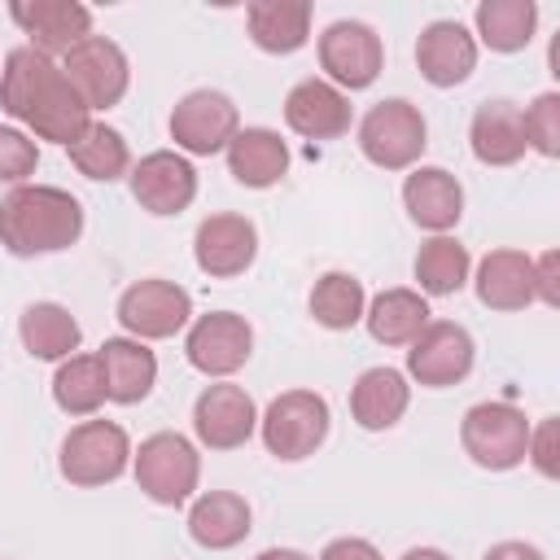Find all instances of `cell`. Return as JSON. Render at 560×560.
Returning a JSON list of instances; mask_svg holds the SVG:
<instances>
[{"label":"cell","instance_id":"cell-17","mask_svg":"<svg viewBox=\"0 0 560 560\" xmlns=\"http://www.w3.org/2000/svg\"><path fill=\"white\" fill-rule=\"evenodd\" d=\"M9 18L26 35V48L52 61L92 35V9L79 0H13Z\"/></svg>","mask_w":560,"mask_h":560},{"label":"cell","instance_id":"cell-10","mask_svg":"<svg viewBox=\"0 0 560 560\" xmlns=\"http://www.w3.org/2000/svg\"><path fill=\"white\" fill-rule=\"evenodd\" d=\"M118 324L127 337L136 341H166L175 332H184L192 324V293L175 280H162V276H144L136 284H127L118 293V306H114Z\"/></svg>","mask_w":560,"mask_h":560},{"label":"cell","instance_id":"cell-41","mask_svg":"<svg viewBox=\"0 0 560 560\" xmlns=\"http://www.w3.org/2000/svg\"><path fill=\"white\" fill-rule=\"evenodd\" d=\"M254 560H311V556L298 551V547H267V551H258Z\"/></svg>","mask_w":560,"mask_h":560},{"label":"cell","instance_id":"cell-25","mask_svg":"<svg viewBox=\"0 0 560 560\" xmlns=\"http://www.w3.org/2000/svg\"><path fill=\"white\" fill-rule=\"evenodd\" d=\"M228 158V175L241 188H276L289 175V144L276 127H241L232 136V144L223 149Z\"/></svg>","mask_w":560,"mask_h":560},{"label":"cell","instance_id":"cell-8","mask_svg":"<svg viewBox=\"0 0 560 560\" xmlns=\"http://www.w3.org/2000/svg\"><path fill=\"white\" fill-rule=\"evenodd\" d=\"M315 52H319V70L332 88H341L346 96L350 92H363L381 79L385 70V44L376 35V26L359 22V18H337L319 31L315 39Z\"/></svg>","mask_w":560,"mask_h":560},{"label":"cell","instance_id":"cell-1","mask_svg":"<svg viewBox=\"0 0 560 560\" xmlns=\"http://www.w3.org/2000/svg\"><path fill=\"white\" fill-rule=\"evenodd\" d=\"M0 109L31 136V140H48V144H74L88 122L92 109L83 105V96L74 92V83L66 79L61 61L18 44L4 52L0 66Z\"/></svg>","mask_w":560,"mask_h":560},{"label":"cell","instance_id":"cell-12","mask_svg":"<svg viewBox=\"0 0 560 560\" xmlns=\"http://www.w3.org/2000/svg\"><path fill=\"white\" fill-rule=\"evenodd\" d=\"M477 363V341L464 324L455 319H429L420 328V337L407 346V381L424 385V389H451L459 381H468Z\"/></svg>","mask_w":560,"mask_h":560},{"label":"cell","instance_id":"cell-16","mask_svg":"<svg viewBox=\"0 0 560 560\" xmlns=\"http://www.w3.org/2000/svg\"><path fill=\"white\" fill-rule=\"evenodd\" d=\"M127 184L136 206L158 219H175L197 201V166L175 149H153L140 162H131Z\"/></svg>","mask_w":560,"mask_h":560},{"label":"cell","instance_id":"cell-35","mask_svg":"<svg viewBox=\"0 0 560 560\" xmlns=\"http://www.w3.org/2000/svg\"><path fill=\"white\" fill-rule=\"evenodd\" d=\"M521 127H525V144L538 158H560V92H538L525 109H521Z\"/></svg>","mask_w":560,"mask_h":560},{"label":"cell","instance_id":"cell-27","mask_svg":"<svg viewBox=\"0 0 560 560\" xmlns=\"http://www.w3.org/2000/svg\"><path fill=\"white\" fill-rule=\"evenodd\" d=\"M311 22H315L311 0H249L245 4V31H249L254 48L271 52V57H289V52L306 48Z\"/></svg>","mask_w":560,"mask_h":560},{"label":"cell","instance_id":"cell-5","mask_svg":"<svg viewBox=\"0 0 560 560\" xmlns=\"http://www.w3.org/2000/svg\"><path fill=\"white\" fill-rule=\"evenodd\" d=\"M131 468V438L118 420L88 416L57 446V472L79 490H101Z\"/></svg>","mask_w":560,"mask_h":560},{"label":"cell","instance_id":"cell-6","mask_svg":"<svg viewBox=\"0 0 560 560\" xmlns=\"http://www.w3.org/2000/svg\"><path fill=\"white\" fill-rule=\"evenodd\" d=\"M429 149V122L407 96H385L359 118V153L381 171H411Z\"/></svg>","mask_w":560,"mask_h":560},{"label":"cell","instance_id":"cell-15","mask_svg":"<svg viewBox=\"0 0 560 560\" xmlns=\"http://www.w3.org/2000/svg\"><path fill=\"white\" fill-rule=\"evenodd\" d=\"M258 258V228L249 214H232V210H219V214H206L192 232V262L201 276L210 280H236L254 267Z\"/></svg>","mask_w":560,"mask_h":560},{"label":"cell","instance_id":"cell-37","mask_svg":"<svg viewBox=\"0 0 560 560\" xmlns=\"http://www.w3.org/2000/svg\"><path fill=\"white\" fill-rule=\"evenodd\" d=\"M525 464L556 481L560 477V420L556 416H542L538 424H529V442H525Z\"/></svg>","mask_w":560,"mask_h":560},{"label":"cell","instance_id":"cell-20","mask_svg":"<svg viewBox=\"0 0 560 560\" xmlns=\"http://www.w3.org/2000/svg\"><path fill=\"white\" fill-rule=\"evenodd\" d=\"M402 210L429 236H451L464 219V184L446 166H411L402 179Z\"/></svg>","mask_w":560,"mask_h":560},{"label":"cell","instance_id":"cell-28","mask_svg":"<svg viewBox=\"0 0 560 560\" xmlns=\"http://www.w3.org/2000/svg\"><path fill=\"white\" fill-rule=\"evenodd\" d=\"M433 319L429 298L420 289H381L376 298H368L363 311V328L376 346H411L420 337V328Z\"/></svg>","mask_w":560,"mask_h":560},{"label":"cell","instance_id":"cell-29","mask_svg":"<svg viewBox=\"0 0 560 560\" xmlns=\"http://www.w3.org/2000/svg\"><path fill=\"white\" fill-rule=\"evenodd\" d=\"M18 337H22V350H26L31 359L61 363V359L79 354L83 328H79V319L70 315V306H61V302H31V306L18 315Z\"/></svg>","mask_w":560,"mask_h":560},{"label":"cell","instance_id":"cell-34","mask_svg":"<svg viewBox=\"0 0 560 560\" xmlns=\"http://www.w3.org/2000/svg\"><path fill=\"white\" fill-rule=\"evenodd\" d=\"M52 402H57V411H66L74 420L96 416L109 402L101 359L96 354H70V359H61L57 372H52Z\"/></svg>","mask_w":560,"mask_h":560},{"label":"cell","instance_id":"cell-21","mask_svg":"<svg viewBox=\"0 0 560 560\" xmlns=\"http://www.w3.org/2000/svg\"><path fill=\"white\" fill-rule=\"evenodd\" d=\"M472 293L486 311H499V315H512V311H525L534 306V258L525 249H490L481 254V262L472 267Z\"/></svg>","mask_w":560,"mask_h":560},{"label":"cell","instance_id":"cell-39","mask_svg":"<svg viewBox=\"0 0 560 560\" xmlns=\"http://www.w3.org/2000/svg\"><path fill=\"white\" fill-rule=\"evenodd\" d=\"M319 560H385V556H381V547H376V542L346 534V538H332V542L319 551Z\"/></svg>","mask_w":560,"mask_h":560},{"label":"cell","instance_id":"cell-14","mask_svg":"<svg viewBox=\"0 0 560 560\" xmlns=\"http://www.w3.org/2000/svg\"><path fill=\"white\" fill-rule=\"evenodd\" d=\"M258 433V402L236 381H214L192 402V438L206 451H236Z\"/></svg>","mask_w":560,"mask_h":560},{"label":"cell","instance_id":"cell-7","mask_svg":"<svg viewBox=\"0 0 560 560\" xmlns=\"http://www.w3.org/2000/svg\"><path fill=\"white\" fill-rule=\"evenodd\" d=\"M525 442H529V420L516 402L486 398V402H472L459 420V446L486 472L521 468L525 464Z\"/></svg>","mask_w":560,"mask_h":560},{"label":"cell","instance_id":"cell-22","mask_svg":"<svg viewBox=\"0 0 560 560\" xmlns=\"http://www.w3.org/2000/svg\"><path fill=\"white\" fill-rule=\"evenodd\" d=\"M254 508L236 490H201L188 499V538L206 551H232L249 538Z\"/></svg>","mask_w":560,"mask_h":560},{"label":"cell","instance_id":"cell-2","mask_svg":"<svg viewBox=\"0 0 560 560\" xmlns=\"http://www.w3.org/2000/svg\"><path fill=\"white\" fill-rule=\"evenodd\" d=\"M83 201L57 184H22L0 197V245L13 258H44L79 245Z\"/></svg>","mask_w":560,"mask_h":560},{"label":"cell","instance_id":"cell-24","mask_svg":"<svg viewBox=\"0 0 560 560\" xmlns=\"http://www.w3.org/2000/svg\"><path fill=\"white\" fill-rule=\"evenodd\" d=\"M411 407V381L398 368H368L350 385V420L363 433H385L394 429Z\"/></svg>","mask_w":560,"mask_h":560},{"label":"cell","instance_id":"cell-26","mask_svg":"<svg viewBox=\"0 0 560 560\" xmlns=\"http://www.w3.org/2000/svg\"><path fill=\"white\" fill-rule=\"evenodd\" d=\"M96 359H101V372H105L109 402L136 407V402H144L153 394V385H158V354L144 341H136V337H105Z\"/></svg>","mask_w":560,"mask_h":560},{"label":"cell","instance_id":"cell-42","mask_svg":"<svg viewBox=\"0 0 560 560\" xmlns=\"http://www.w3.org/2000/svg\"><path fill=\"white\" fill-rule=\"evenodd\" d=\"M398 560H451L442 547H407Z\"/></svg>","mask_w":560,"mask_h":560},{"label":"cell","instance_id":"cell-19","mask_svg":"<svg viewBox=\"0 0 560 560\" xmlns=\"http://www.w3.org/2000/svg\"><path fill=\"white\" fill-rule=\"evenodd\" d=\"M354 122L350 96L328 79H298L284 96V127L302 140H341Z\"/></svg>","mask_w":560,"mask_h":560},{"label":"cell","instance_id":"cell-30","mask_svg":"<svg viewBox=\"0 0 560 560\" xmlns=\"http://www.w3.org/2000/svg\"><path fill=\"white\" fill-rule=\"evenodd\" d=\"M538 35V4L534 0H481L472 9V39L490 52H525Z\"/></svg>","mask_w":560,"mask_h":560},{"label":"cell","instance_id":"cell-13","mask_svg":"<svg viewBox=\"0 0 560 560\" xmlns=\"http://www.w3.org/2000/svg\"><path fill=\"white\" fill-rule=\"evenodd\" d=\"M61 70L92 114L122 105V96L131 88V61H127L122 44H114L109 35H96V31L61 57Z\"/></svg>","mask_w":560,"mask_h":560},{"label":"cell","instance_id":"cell-38","mask_svg":"<svg viewBox=\"0 0 560 560\" xmlns=\"http://www.w3.org/2000/svg\"><path fill=\"white\" fill-rule=\"evenodd\" d=\"M534 302L560 306V254L556 249L534 258Z\"/></svg>","mask_w":560,"mask_h":560},{"label":"cell","instance_id":"cell-11","mask_svg":"<svg viewBox=\"0 0 560 560\" xmlns=\"http://www.w3.org/2000/svg\"><path fill=\"white\" fill-rule=\"evenodd\" d=\"M249 354H254V324L236 311L192 315V324L184 328V359L192 372L210 381L236 376L249 363Z\"/></svg>","mask_w":560,"mask_h":560},{"label":"cell","instance_id":"cell-33","mask_svg":"<svg viewBox=\"0 0 560 560\" xmlns=\"http://www.w3.org/2000/svg\"><path fill=\"white\" fill-rule=\"evenodd\" d=\"M306 311L319 328L328 332H350L354 324H363L368 311V289L354 271H324L315 276L311 293H306Z\"/></svg>","mask_w":560,"mask_h":560},{"label":"cell","instance_id":"cell-31","mask_svg":"<svg viewBox=\"0 0 560 560\" xmlns=\"http://www.w3.org/2000/svg\"><path fill=\"white\" fill-rule=\"evenodd\" d=\"M66 153L70 166L92 184H118L131 175V144L109 122H88V131L74 144H66Z\"/></svg>","mask_w":560,"mask_h":560},{"label":"cell","instance_id":"cell-36","mask_svg":"<svg viewBox=\"0 0 560 560\" xmlns=\"http://www.w3.org/2000/svg\"><path fill=\"white\" fill-rule=\"evenodd\" d=\"M35 166H39V144H35L22 127L0 122V184H4V188L31 184Z\"/></svg>","mask_w":560,"mask_h":560},{"label":"cell","instance_id":"cell-3","mask_svg":"<svg viewBox=\"0 0 560 560\" xmlns=\"http://www.w3.org/2000/svg\"><path fill=\"white\" fill-rule=\"evenodd\" d=\"M131 477L149 503L184 508L201 486V451L184 433H149L140 446H131Z\"/></svg>","mask_w":560,"mask_h":560},{"label":"cell","instance_id":"cell-23","mask_svg":"<svg viewBox=\"0 0 560 560\" xmlns=\"http://www.w3.org/2000/svg\"><path fill=\"white\" fill-rule=\"evenodd\" d=\"M468 149L481 166H516L529 153L525 127H521V105L508 96L481 101L468 122Z\"/></svg>","mask_w":560,"mask_h":560},{"label":"cell","instance_id":"cell-4","mask_svg":"<svg viewBox=\"0 0 560 560\" xmlns=\"http://www.w3.org/2000/svg\"><path fill=\"white\" fill-rule=\"evenodd\" d=\"M332 429V407L315 389H284L258 411V438L280 464L311 459Z\"/></svg>","mask_w":560,"mask_h":560},{"label":"cell","instance_id":"cell-18","mask_svg":"<svg viewBox=\"0 0 560 560\" xmlns=\"http://www.w3.org/2000/svg\"><path fill=\"white\" fill-rule=\"evenodd\" d=\"M477 52L481 48H477L472 31L455 18H438L416 35V70L429 88H442V92L472 79Z\"/></svg>","mask_w":560,"mask_h":560},{"label":"cell","instance_id":"cell-9","mask_svg":"<svg viewBox=\"0 0 560 560\" xmlns=\"http://www.w3.org/2000/svg\"><path fill=\"white\" fill-rule=\"evenodd\" d=\"M166 131L175 140V153H184V158H214L241 131V109L219 88H192V92H184L171 105Z\"/></svg>","mask_w":560,"mask_h":560},{"label":"cell","instance_id":"cell-32","mask_svg":"<svg viewBox=\"0 0 560 560\" xmlns=\"http://www.w3.org/2000/svg\"><path fill=\"white\" fill-rule=\"evenodd\" d=\"M411 276H416L424 298H455L472 276V254L459 236H429L416 249Z\"/></svg>","mask_w":560,"mask_h":560},{"label":"cell","instance_id":"cell-40","mask_svg":"<svg viewBox=\"0 0 560 560\" xmlns=\"http://www.w3.org/2000/svg\"><path fill=\"white\" fill-rule=\"evenodd\" d=\"M481 560H547V551L534 547V542H521V538H503V542L486 547Z\"/></svg>","mask_w":560,"mask_h":560}]
</instances>
